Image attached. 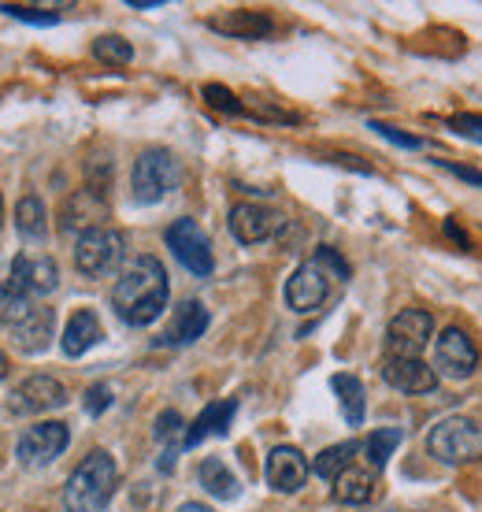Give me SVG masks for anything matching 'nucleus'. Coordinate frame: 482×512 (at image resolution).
I'll list each match as a JSON object with an SVG mask.
<instances>
[{
    "mask_svg": "<svg viewBox=\"0 0 482 512\" xmlns=\"http://www.w3.org/2000/svg\"><path fill=\"white\" fill-rule=\"evenodd\" d=\"M167 271L156 256H138L127 268L119 271V279L112 286V308L115 316L130 327H149L160 320V312L167 308Z\"/></svg>",
    "mask_w": 482,
    "mask_h": 512,
    "instance_id": "obj_1",
    "label": "nucleus"
},
{
    "mask_svg": "<svg viewBox=\"0 0 482 512\" xmlns=\"http://www.w3.org/2000/svg\"><path fill=\"white\" fill-rule=\"evenodd\" d=\"M119 483L115 457L104 449H93L86 461L78 464L64 487V509L67 512H104Z\"/></svg>",
    "mask_w": 482,
    "mask_h": 512,
    "instance_id": "obj_2",
    "label": "nucleus"
},
{
    "mask_svg": "<svg viewBox=\"0 0 482 512\" xmlns=\"http://www.w3.org/2000/svg\"><path fill=\"white\" fill-rule=\"evenodd\" d=\"M0 327L12 334V342L23 353H45L52 342L56 316H52V308L38 305L30 297L0 294Z\"/></svg>",
    "mask_w": 482,
    "mask_h": 512,
    "instance_id": "obj_3",
    "label": "nucleus"
},
{
    "mask_svg": "<svg viewBox=\"0 0 482 512\" xmlns=\"http://www.w3.org/2000/svg\"><path fill=\"white\" fill-rule=\"evenodd\" d=\"M427 453L453 468L482 461V423L471 416H445L427 431Z\"/></svg>",
    "mask_w": 482,
    "mask_h": 512,
    "instance_id": "obj_4",
    "label": "nucleus"
},
{
    "mask_svg": "<svg viewBox=\"0 0 482 512\" xmlns=\"http://www.w3.org/2000/svg\"><path fill=\"white\" fill-rule=\"evenodd\" d=\"M178 182H182V167L167 149H145L134 160V171H130V190H134L138 205L164 201L167 193L178 190Z\"/></svg>",
    "mask_w": 482,
    "mask_h": 512,
    "instance_id": "obj_5",
    "label": "nucleus"
},
{
    "mask_svg": "<svg viewBox=\"0 0 482 512\" xmlns=\"http://www.w3.org/2000/svg\"><path fill=\"white\" fill-rule=\"evenodd\" d=\"M60 286V268L52 256H30L19 253L12 256V264L0 271V294L12 297H45Z\"/></svg>",
    "mask_w": 482,
    "mask_h": 512,
    "instance_id": "obj_6",
    "label": "nucleus"
},
{
    "mask_svg": "<svg viewBox=\"0 0 482 512\" xmlns=\"http://www.w3.org/2000/svg\"><path fill=\"white\" fill-rule=\"evenodd\" d=\"M127 253V238L123 231H112V227H97V231H86L75 245V268L86 275V279H104L119 268V260Z\"/></svg>",
    "mask_w": 482,
    "mask_h": 512,
    "instance_id": "obj_7",
    "label": "nucleus"
},
{
    "mask_svg": "<svg viewBox=\"0 0 482 512\" xmlns=\"http://www.w3.org/2000/svg\"><path fill=\"white\" fill-rule=\"evenodd\" d=\"M167 249L175 253V260L182 268L204 279V275H212L216 268V256H212V242H208V234L201 231V223L197 219H175L164 234Z\"/></svg>",
    "mask_w": 482,
    "mask_h": 512,
    "instance_id": "obj_8",
    "label": "nucleus"
},
{
    "mask_svg": "<svg viewBox=\"0 0 482 512\" xmlns=\"http://www.w3.org/2000/svg\"><path fill=\"white\" fill-rule=\"evenodd\" d=\"M434 334V316L423 308H405L397 312L386 327V353L394 360H419Z\"/></svg>",
    "mask_w": 482,
    "mask_h": 512,
    "instance_id": "obj_9",
    "label": "nucleus"
},
{
    "mask_svg": "<svg viewBox=\"0 0 482 512\" xmlns=\"http://www.w3.org/2000/svg\"><path fill=\"white\" fill-rule=\"evenodd\" d=\"M67 442H71L67 423L45 420V423H38V427H26L23 435H19L15 457H19V464H26V468H41V464L56 461V457L67 449Z\"/></svg>",
    "mask_w": 482,
    "mask_h": 512,
    "instance_id": "obj_10",
    "label": "nucleus"
},
{
    "mask_svg": "<svg viewBox=\"0 0 482 512\" xmlns=\"http://www.w3.org/2000/svg\"><path fill=\"white\" fill-rule=\"evenodd\" d=\"M67 405V390L60 379L52 375H30L23 383L15 386L12 397H8V409L15 416H34V412H52Z\"/></svg>",
    "mask_w": 482,
    "mask_h": 512,
    "instance_id": "obj_11",
    "label": "nucleus"
},
{
    "mask_svg": "<svg viewBox=\"0 0 482 512\" xmlns=\"http://www.w3.org/2000/svg\"><path fill=\"white\" fill-rule=\"evenodd\" d=\"M330 279H334V275H330L319 260L301 264V268L290 275V282H286V305H290L293 312H316L330 294Z\"/></svg>",
    "mask_w": 482,
    "mask_h": 512,
    "instance_id": "obj_12",
    "label": "nucleus"
},
{
    "mask_svg": "<svg viewBox=\"0 0 482 512\" xmlns=\"http://www.w3.org/2000/svg\"><path fill=\"white\" fill-rule=\"evenodd\" d=\"M434 364L449 379H468L479 368V349H475V342L460 327H445L438 346H434Z\"/></svg>",
    "mask_w": 482,
    "mask_h": 512,
    "instance_id": "obj_13",
    "label": "nucleus"
},
{
    "mask_svg": "<svg viewBox=\"0 0 482 512\" xmlns=\"http://www.w3.org/2000/svg\"><path fill=\"white\" fill-rule=\"evenodd\" d=\"M104 219H108V201H104V193L86 186V190L71 193V197L64 201V208H60V231L64 234L78 231V238H82L86 231L104 227Z\"/></svg>",
    "mask_w": 482,
    "mask_h": 512,
    "instance_id": "obj_14",
    "label": "nucleus"
},
{
    "mask_svg": "<svg viewBox=\"0 0 482 512\" xmlns=\"http://www.w3.org/2000/svg\"><path fill=\"white\" fill-rule=\"evenodd\" d=\"M286 227V219L279 212H271L264 205H253V201H241V205L230 208V231L241 245H256L267 242Z\"/></svg>",
    "mask_w": 482,
    "mask_h": 512,
    "instance_id": "obj_15",
    "label": "nucleus"
},
{
    "mask_svg": "<svg viewBox=\"0 0 482 512\" xmlns=\"http://www.w3.org/2000/svg\"><path fill=\"white\" fill-rule=\"evenodd\" d=\"M267 483L279 494H297L308 479V461L297 446H275L267 453Z\"/></svg>",
    "mask_w": 482,
    "mask_h": 512,
    "instance_id": "obj_16",
    "label": "nucleus"
},
{
    "mask_svg": "<svg viewBox=\"0 0 482 512\" xmlns=\"http://www.w3.org/2000/svg\"><path fill=\"white\" fill-rule=\"evenodd\" d=\"M208 320H212V316H208V308H204L201 301H182V305L175 308L171 323L160 331L156 346H190V342H197V338L208 331Z\"/></svg>",
    "mask_w": 482,
    "mask_h": 512,
    "instance_id": "obj_17",
    "label": "nucleus"
},
{
    "mask_svg": "<svg viewBox=\"0 0 482 512\" xmlns=\"http://www.w3.org/2000/svg\"><path fill=\"white\" fill-rule=\"evenodd\" d=\"M382 379L394 386V390H401V394H431L434 386H438V372H434L431 364H423V360L386 357Z\"/></svg>",
    "mask_w": 482,
    "mask_h": 512,
    "instance_id": "obj_18",
    "label": "nucleus"
},
{
    "mask_svg": "<svg viewBox=\"0 0 482 512\" xmlns=\"http://www.w3.org/2000/svg\"><path fill=\"white\" fill-rule=\"evenodd\" d=\"M234 412H238V401H212V405H204L201 416L186 427V435H182V449H193L208 435H227Z\"/></svg>",
    "mask_w": 482,
    "mask_h": 512,
    "instance_id": "obj_19",
    "label": "nucleus"
},
{
    "mask_svg": "<svg viewBox=\"0 0 482 512\" xmlns=\"http://www.w3.org/2000/svg\"><path fill=\"white\" fill-rule=\"evenodd\" d=\"M104 338V331H101V320H97V312L93 308H78L75 316L67 320V327H64V353L67 357H82V353H89V349L97 346Z\"/></svg>",
    "mask_w": 482,
    "mask_h": 512,
    "instance_id": "obj_20",
    "label": "nucleus"
},
{
    "mask_svg": "<svg viewBox=\"0 0 482 512\" xmlns=\"http://www.w3.org/2000/svg\"><path fill=\"white\" fill-rule=\"evenodd\" d=\"M212 30H219V34H227V38H267L271 30H275V23L267 19L264 12H245V8H238V12H227L219 15V19H212Z\"/></svg>",
    "mask_w": 482,
    "mask_h": 512,
    "instance_id": "obj_21",
    "label": "nucleus"
},
{
    "mask_svg": "<svg viewBox=\"0 0 482 512\" xmlns=\"http://www.w3.org/2000/svg\"><path fill=\"white\" fill-rule=\"evenodd\" d=\"M197 479H201V487L219 501H234L238 498V479L230 472L227 464L219 461V457H204L201 468H197Z\"/></svg>",
    "mask_w": 482,
    "mask_h": 512,
    "instance_id": "obj_22",
    "label": "nucleus"
},
{
    "mask_svg": "<svg viewBox=\"0 0 482 512\" xmlns=\"http://www.w3.org/2000/svg\"><path fill=\"white\" fill-rule=\"evenodd\" d=\"M371 494H375V475L364 472V468H345L338 479H334V498L342 501V505H364V501H371Z\"/></svg>",
    "mask_w": 482,
    "mask_h": 512,
    "instance_id": "obj_23",
    "label": "nucleus"
},
{
    "mask_svg": "<svg viewBox=\"0 0 482 512\" xmlns=\"http://www.w3.org/2000/svg\"><path fill=\"white\" fill-rule=\"evenodd\" d=\"M330 386H334V394H338V401H342V412L345 420L353 423V427H360L364 423V412H368V397H364V383L356 379V375H334L330 379Z\"/></svg>",
    "mask_w": 482,
    "mask_h": 512,
    "instance_id": "obj_24",
    "label": "nucleus"
},
{
    "mask_svg": "<svg viewBox=\"0 0 482 512\" xmlns=\"http://www.w3.org/2000/svg\"><path fill=\"white\" fill-rule=\"evenodd\" d=\"M15 231L23 234L26 242H45V234H49V219H45V205H41V197H23L19 205H15Z\"/></svg>",
    "mask_w": 482,
    "mask_h": 512,
    "instance_id": "obj_25",
    "label": "nucleus"
},
{
    "mask_svg": "<svg viewBox=\"0 0 482 512\" xmlns=\"http://www.w3.org/2000/svg\"><path fill=\"white\" fill-rule=\"evenodd\" d=\"M405 442V431L401 427H379L375 435H368V442H364V453H368V461L375 472H382L386 468V461L394 457V449Z\"/></svg>",
    "mask_w": 482,
    "mask_h": 512,
    "instance_id": "obj_26",
    "label": "nucleus"
},
{
    "mask_svg": "<svg viewBox=\"0 0 482 512\" xmlns=\"http://www.w3.org/2000/svg\"><path fill=\"white\" fill-rule=\"evenodd\" d=\"M356 449H360V442H338V446L323 449V453L316 457V464H312V472H316L319 479H330V483H334V479L349 468Z\"/></svg>",
    "mask_w": 482,
    "mask_h": 512,
    "instance_id": "obj_27",
    "label": "nucleus"
},
{
    "mask_svg": "<svg viewBox=\"0 0 482 512\" xmlns=\"http://www.w3.org/2000/svg\"><path fill=\"white\" fill-rule=\"evenodd\" d=\"M93 56H97L101 64L123 67V64L134 60V49H130L127 38H119V34H104V38L93 41Z\"/></svg>",
    "mask_w": 482,
    "mask_h": 512,
    "instance_id": "obj_28",
    "label": "nucleus"
},
{
    "mask_svg": "<svg viewBox=\"0 0 482 512\" xmlns=\"http://www.w3.org/2000/svg\"><path fill=\"white\" fill-rule=\"evenodd\" d=\"M204 101L212 104L216 112H227V116H245V104L227 90V86H216V82H208L204 86Z\"/></svg>",
    "mask_w": 482,
    "mask_h": 512,
    "instance_id": "obj_29",
    "label": "nucleus"
},
{
    "mask_svg": "<svg viewBox=\"0 0 482 512\" xmlns=\"http://www.w3.org/2000/svg\"><path fill=\"white\" fill-rule=\"evenodd\" d=\"M0 12L12 15V19H23V23H38V26H49L60 19L56 12H41V8H30V4H0Z\"/></svg>",
    "mask_w": 482,
    "mask_h": 512,
    "instance_id": "obj_30",
    "label": "nucleus"
},
{
    "mask_svg": "<svg viewBox=\"0 0 482 512\" xmlns=\"http://www.w3.org/2000/svg\"><path fill=\"white\" fill-rule=\"evenodd\" d=\"M449 127L457 130L460 138L479 141V145H482V116H475V112H460V116H453V119H449Z\"/></svg>",
    "mask_w": 482,
    "mask_h": 512,
    "instance_id": "obj_31",
    "label": "nucleus"
},
{
    "mask_svg": "<svg viewBox=\"0 0 482 512\" xmlns=\"http://www.w3.org/2000/svg\"><path fill=\"white\" fill-rule=\"evenodd\" d=\"M312 260H319V264H323V268H327L330 275H334V279H349V264H345L342 256L334 253L330 245H319L316 256H312Z\"/></svg>",
    "mask_w": 482,
    "mask_h": 512,
    "instance_id": "obj_32",
    "label": "nucleus"
},
{
    "mask_svg": "<svg viewBox=\"0 0 482 512\" xmlns=\"http://www.w3.org/2000/svg\"><path fill=\"white\" fill-rule=\"evenodd\" d=\"M104 409H112V386H104V383L89 386L86 390V412L89 416H101Z\"/></svg>",
    "mask_w": 482,
    "mask_h": 512,
    "instance_id": "obj_33",
    "label": "nucleus"
},
{
    "mask_svg": "<svg viewBox=\"0 0 482 512\" xmlns=\"http://www.w3.org/2000/svg\"><path fill=\"white\" fill-rule=\"evenodd\" d=\"M178 431H182V416H178L175 409L160 412V420H156V438H160V442H175Z\"/></svg>",
    "mask_w": 482,
    "mask_h": 512,
    "instance_id": "obj_34",
    "label": "nucleus"
},
{
    "mask_svg": "<svg viewBox=\"0 0 482 512\" xmlns=\"http://www.w3.org/2000/svg\"><path fill=\"white\" fill-rule=\"evenodd\" d=\"M371 130H379L382 138L394 141V145H401V149H419V145H423L419 138H412V134H405V130L390 127V123H371Z\"/></svg>",
    "mask_w": 482,
    "mask_h": 512,
    "instance_id": "obj_35",
    "label": "nucleus"
},
{
    "mask_svg": "<svg viewBox=\"0 0 482 512\" xmlns=\"http://www.w3.org/2000/svg\"><path fill=\"white\" fill-rule=\"evenodd\" d=\"M438 164H442L449 175H457V179L471 182V186H479L482 190V171H475V167H460V164H453V160H438Z\"/></svg>",
    "mask_w": 482,
    "mask_h": 512,
    "instance_id": "obj_36",
    "label": "nucleus"
},
{
    "mask_svg": "<svg viewBox=\"0 0 482 512\" xmlns=\"http://www.w3.org/2000/svg\"><path fill=\"white\" fill-rule=\"evenodd\" d=\"M178 512H212V509H208V505H201V501H186Z\"/></svg>",
    "mask_w": 482,
    "mask_h": 512,
    "instance_id": "obj_37",
    "label": "nucleus"
},
{
    "mask_svg": "<svg viewBox=\"0 0 482 512\" xmlns=\"http://www.w3.org/2000/svg\"><path fill=\"white\" fill-rule=\"evenodd\" d=\"M164 0H130V8H160Z\"/></svg>",
    "mask_w": 482,
    "mask_h": 512,
    "instance_id": "obj_38",
    "label": "nucleus"
},
{
    "mask_svg": "<svg viewBox=\"0 0 482 512\" xmlns=\"http://www.w3.org/2000/svg\"><path fill=\"white\" fill-rule=\"evenodd\" d=\"M8 375V360H4V353H0V379Z\"/></svg>",
    "mask_w": 482,
    "mask_h": 512,
    "instance_id": "obj_39",
    "label": "nucleus"
},
{
    "mask_svg": "<svg viewBox=\"0 0 482 512\" xmlns=\"http://www.w3.org/2000/svg\"><path fill=\"white\" fill-rule=\"evenodd\" d=\"M0 223H4V197H0Z\"/></svg>",
    "mask_w": 482,
    "mask_h": 512,
    "instance_id": "obj_40",
    "label": "nucleus"
}]
</instances>
